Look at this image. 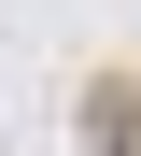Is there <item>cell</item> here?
<instances>
[{
  "instance_id": "6da1fadb",
  "label": "cell",
  "mask_w": 141,
  "mask_h": 156,
  "mask_svg": "<svg viewBox=\"0 0 141 156\" xmlns=\"http://www.w3.org/2000/svg\"><path fill=\"white\" fill-rule=\"evenodd\" d=\"M85 142H99V156H141V85H127V71L85 99Z\"/></svg>"
}]
</instances>
